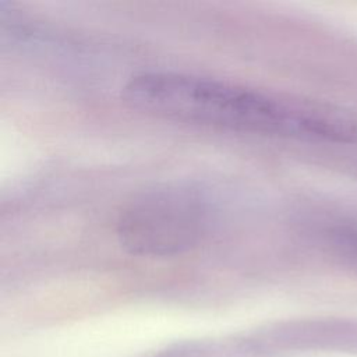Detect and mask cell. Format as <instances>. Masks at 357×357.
I'll return each mask as SVG.
<instances>
[{
  "instance_id": "1",
  "label": "cell",
  "mask_w": 357,
  "mask_h": 357,
  "mask_svg": "<svg viewBox=\"0 0 357 357\" xmlns=\"http://www.w3.org/2000/svg\"><path fill=\"white\" fill-rule=\"evenodd\" d=\"M131 107L155 117L231 131L357 144V117L243 84L170 71L132 77L123 89Z\"/></svg>"
},
{
  "instance_id": "2",
  "label": "cell",
  "mask_w": 357,
  "mask_h": 357,
  "mask_svg": "<svg viewBox=\"0 0 357 357\" xmlns=\"http://www.w3.org/2000/svg\"><path fill=\"white\" fill-rule=\"evenodd\" d=\"M206 226L208 212L197 194L166 187L141 194L124 206L117 237L131 254L166 258L195 247Z\"/></svg>"
},
{
  "instance_id": "3",
  "label": "cell",
  "mask_w": 357,
  "mask_h": 357,
  "mask_svg": "<svg viewBox=\"0 0 357 357\" xmlns=\"http://www.w3.org/2000/svg\"><path fill=\"white\" fill-rule=\"evenodd\" d=\"M326 236L332 254L357 271V225H336L328 230Z\"/></svg>"
}]
</instances>
